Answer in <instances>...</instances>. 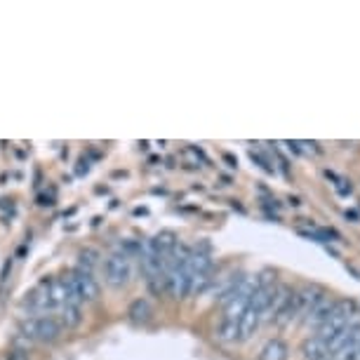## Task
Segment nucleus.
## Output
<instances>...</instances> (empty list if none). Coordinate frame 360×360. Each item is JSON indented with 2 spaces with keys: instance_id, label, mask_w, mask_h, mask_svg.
<instances>
[{
  "instance_id": "f257e3e1",
  "label": "nucleus",
  "mask_w": 360,
  "mask_h": 360,
  "mask_svg": "<svg viewBox=\"0 0 360 360\" xmlns=\"http://www.w3.org/2000/svg\"><path fill=\"white\" fill-rule=\"evenodd\" d=\"M19 330L26 339L40 341V344H52L61 337L64 327L54 315H26L19 322Z\"/></svg>"
},
{
  "instance_id": "f03ea898",
  "label": "nucleus",
  "mask_w": 360,
  "mask_h": 360,
  "mask_svg": "<svg viewBox=\"0 0 360 360\" xmlns=\"http://www.w3.org/2000/svg\"><path fill=\"white\" fill-rule=\"evenodd\" d=\"M353 315H356V302H353V299H337V302H334L330 315H327V320L322 322L318 330H315V337L322 339L327 344L334 334L349 325Z\"/></svg>"
},
{
  "instance_id": "7ed1b4c3",
  "label": "nucleus",
  "mask_w": 360,
  "mask_h": 360,
  "mask_svg": "<svg viewBox=\"0 0 360 360\" xmlns=\"http://www.w3.org/2000/svg\"><path fill=\"white\" fill-rule=\"evenodd\" d=\"M104 278H107V283L111 288H116V290L125 288L130 283V278H132V262H130L127 254L116 252L104 259Z\"/></svg>"
},
{
  "instance_id": "20e7f679",
  "label": "nucleus",
  "mask_w": 360,
  "mask_h": 360,
  "mask_svg": "<svg viewBox=\"0 0 360 360\" xmlns=\"http://www.w3.org/2000/svg\"><path fill=\"white\" fill-rule=\"evenodd\" d=\"M68 281H71V285L76 288V292L83 302H97L99 295H102V288H99L97 278L92 276L90 271L80 269V266L68 273Z\"/></svg>"
},
{
  "instance_id": "39448f33",
  "label": "nucleus",
  "mask_w": 360,
  "mask_h": 360,
  "mask_svg": "<svg viewBox=\"0 0 360 360\" xmlns=\"http://www.w3.org/2000/svg\"><path fill=\"white\" fill-rule=\"evenodd\" d=\"M325 295H327V290L322 288V285H315V283L304 285L299 292H295V313H297V320H304V315L311 311V308Z\"/></svg>"
},
{
  "instance_id": "423d86ee",
  "label": "nucleus",
  "mask_w": 360,
  "mask_h": 360,
  "mask_svg": "<svg viewBox=\"0 0 360 360\" xmlns=\"http://www.w3.org/2000/svg\"><path fill=\"white\" fill-rule=\"evenodd\" d=\"M334 302L337 299H332L330 295H325L322 297V299L315 304V306L311 308V311H308L306 315H304V327H313V330H318V327L322 325V322L327 320V315H330V311H332V306H334Z\"/></svg>"
},
{
  "instance_id": "0eeeda50",
  "label": "nucleus",
  "mask_w": 360,
  "mask_h": 360,
  "mask_svg": "<svg viewBox=\"0 0 360 360\" xmlns=\"http://www.w3.org/2000/svg\"><path fill=\"white\" fill-rule=\"evenodd\" d=\"M259 325H262V315L257 311H252V308H247V311L240 315L238 320V332H240V341H247L252 339L254 334H257Z\"/></svg>"
},
{
  "instance_id": "6e6552de",
  "label": "nucleus",
  "mask_w": 360,
  "mask_h": 360,
  "mask_svg": "<svg viewBox=\"0 0 360 360\" xmlns=\"http://www.w3.org/2000/svg\"><path fill=\"white\" fill-rule=\"evenodd\" d=\"M290 349L281 337H273L262 346L259 351V360H288Z\"/></svg>"
},
{
  "instance_id": "1a4fd4ad",
  "label": "nucleus",
  "mask_w": 360,
  "mask_h": 360,
  "mask_svg": "<svg viewBox=\"0 0 360 360\" xmlns=\"http://www.w3.org/2000/svg\"><path fill=\"white\" fill-rule=\"evenodd\" d=\"M302 356H304V360H318L322 356H330V353H327V344H325V341L318 339L315 334H311L308 339H304Z\"/></svg>"
},
{
  "instance_id": "9d476101",
  "label": "nucleus",
  "mask_w": 360,
  "mask_h": 360,
  "mask_svg": "<svg viewBox=\"0 0 360 360\" xmlns=\"http://www.w3.org/2000/svg\"><path fill=\"white\" fill-rule=\"evenodd\" d=\"M127 315H130V320L136 322V325H146V322L153 318V308L146 299H134L130 304Z\"/></svg>"
},
{
  "instance_id": "9b49d317",
  "label": "nucleus",
  "mask_w": 360,
  "mask_h": 360,
  "mask_svg": "<svg viewBox=\"0 0 360 360\" xmlns=\"http://www.w3.org/2000/svg\"><path fill=\"white\" fill-rule=\"evenodd\" d=\"M217 339L224 341V344H233V341H240L238 322H231V320L221 318L219 327H217Z\"/></svg>"
},
{
  "instance_id": "f8f14e48",
  "label": "nucleus",
  "mask_w": 360,
  "mask_h": 360,
  "mask_svg": "<svg viewBox=\"0 0 360 360\" xmlns=\"http://www.w3.org/2000/svg\"><path fill=\"white\" fill-rule=\"evenodd\" d=\"M61 322V327H66V330H73V327H78L80 322H83V313H80V306H64L61 308V315L57 318Z\"/></svg>"
},
{
  "instance_id": "ddd939ff",
  "label": "nucleus",
  "mask_w": 360,
  "mask_h": 360,
  "mask_svg": "<svg viewBox=\"0 0 360 360\" xmlns=\"http://www.w3.org/2000/svg\"><path fill=\"white\" fill-rule=\"evenodd\" d=\"M99 264V254L95 250H85V252H80V269H85V271H90Z\"/></svg>"
},
{
  "instance_id": "4468645a",
  "label": "nucleus",
  "mask_w": 360,
  "mask_h": 360,
  "mask_svg": "<svg viewBox=\"0 0 360 360\" xmlns=\"http://www.w3.org/2000/svg\"><path fill=\"white\" fill-rule=\"evenodd\" d=\"M351 360H360V349H358L356 353H353V358H351Z\"/></svg>"
},
{
  "instance_id": "2eb2a0df",
  "label": "nucleus",
  "mask_w": 360,
  "mask_h": 360,
  "mask_svg": "<svg viewBox=\"0 0 360 360\" xmlns=\"http://www.w3.org/2000/svg\"><path fill=\"white\" fill-rule=\"evenodd\" d=\"M318 360H332V356H322V358H318Z\"/></svg>"
}]
</instances>
